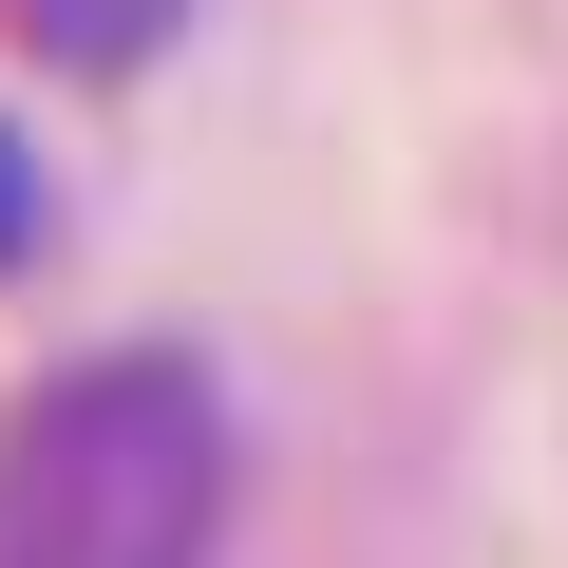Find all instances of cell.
Segmentation results:
<instances>
[{
  "label": "cell",
  "instance_id": "6da1fadb",
  "mask_svg": "<svg viewBox=\"0 0 568 568\" xmlns=\"http://www.w3.org/2000/svg\"><path fill=\"white\" fill-rule=\"evenodd\" d=\"M227 417L190 361H77L0 417V568H209Z\"/></svg>",
  "mask_w": 568,
  "mask_h": 568
},
{
  "label": "cell",
  "instance_id": "7a4b0ae2",
  "mask_svg": "<svg viewBox=\"0 0 568 568\" xmlns=\"http://www.w3.org/2000/svg\"><path fill=\"white\" fill-rule=\"evenodd\" d=\"M171 20H190V0H20V39H39L58 77H133Z\"/></svg>",
  "mask_w": 568,
  "mask_h": 568
},
{
  "label": "cell",
  "instance_id": "3957f363",
  "mask_svg": "<svg viewBox=\"0 0 568 568\" xmlns=\"http://www.w3.org/2000/svg\"><path fill=\"white\" fill-rule=\"evenodd\" d=\"M39 246V171H20V133H0V265Z\"/></svg>",
  "mask_w": 568,
  "mask_h": 568
}]
</instances>
